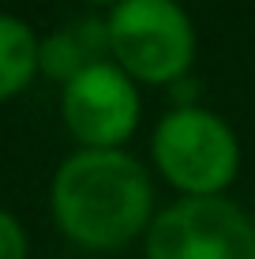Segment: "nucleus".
<instances>
[{
    "instance_id": "obj_7",
    "label": "nucleus",
    "mask_w": 255,
    "mask_h": 259,
    "mask_svg": "<svg viewBox=\"0 0 255 259\" xmlns=\"http://www.w3.org/2000/svg\"><path fill=\"white\" fill-rule=\"evenodd\" d=\"M41 75V38L26 19L0 12V105Z\"/></svg>"
},
{
    "instance_id": "obj_4",
    "label": "nucleus",
    "mask_w": 255,
    "mask_h": 259,
    "mask_svg": "<svg viewBox=\"0 0 255 259\" xmlns=\"http://www.w3.org/2000/svg\"><path fill=\"white\" fill-rule=\"evenodd\" d=\"M143 259H255V218L229 195H180L154 214Z\"/></svg>"
},
{
    "instance_id": "obj_2",
    "label": "nucleus",
    "mask_w": 255,
    "mask_h": 259,
    "mask_svg": "<svg viewBox=\"0 0 255 259\" xmlns=\"http://www.w3.org/2000/svg\"><path fill=\"white\" fill-rule=\"evenodd\" d=\"M240 162L236 128L199 102H177L150 128V169L177 195H229Z\"/></svg>"
},
{
    "instance_id": "obj_6",
    "label": "nucleus",
    "mask_w": 255,
    "mask_h": 259,
    "mask_svg": "<svg viewBox=\"0 0 255 259\" xmlns=\"http://www.w3.org/2000/svg\"><path fill=\"white\" fill-rule=\"evenodd\" d=\"M98 60H113L109 34H105V15L101 19H94V15L72 19L41 38V75L60 87L72 75H79L83 68L98 64Z\"/></svg>"
},
{
    "instance_id": "obj_9",
    "label": "nucleus",
    "mask_w": 255,
    "mask_h": 259,
    "mask_svg": "<svg viewBox=\"0 0 255 259\" xmlns=\"http://www.w3.org/2000/svg\"><path fill=\"white\" fill-rule=\"evenodd\" d=\"M83 4H90V8H105V12H109L113 4H120V0H83Z\"/></svg>"
},
{
    "instance_id": "obj_5",
    "label": "nucleus",
    "mask_w": 255,
    "mask_h": 259,
    "mask_svg": "<svg viewBox=\"0 0 255 259\" xmlns=\"http://www.w3.org/2000/svg\"><path fill=\"white\" fill-rule=\"evenodd\" d=\"M60 120L79 147H128L143 124V87L117 60H98L60 87Z\"/></svg>"
},
{
    "instance_id": "obj_3",
    "label": "nucleus",
    "mask_w": 255,
    "mask_h": 259,
    "mask_svg": "<svg viewBox=\"0 0 255 259\" xmlns=\"http://www.w3.org/2000/svg\"><path fill=\"white\" fill-rule=\"evenodd\" d=\"M109 57L139 87H180L199 53V34L180 0H120L105 12Z\"/></svg>"
},
{
    "instance_id": "obj_8",
    "label": "nucleus",
    "mask_w": 255,
    "mask_h": 259,
    "mask_svg": "<svg viewBox=\"0 0 255 259\" xmlns=\"http://www.w3.org/2000/svg\"><path fill=\"white\" fill-rule=\"evenodd\" d=\"M0 259H30V237L12 210L0 207Z\"/></svg>"
},
{
    "instance_id": "obj_1",
    "label": "nucleus",
    "mask_w": 255,
    "mask_h": 259,
    "mask_svg": "<svg viewBox=\"0 0 255 259\" xmlns=\"http://www.w3.org/2000/svg\"><path fill=\"white\" fill-rule=\"evenodd\" d=\"M57 229L83 252H120L146 237L158 203L150 169L128 147H79L57 165L49 184Z\"/></svg>"
}]
</instances>
